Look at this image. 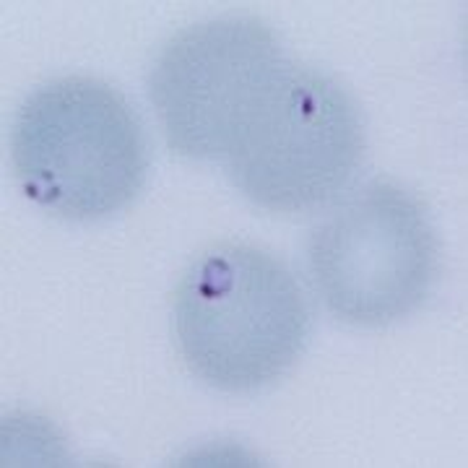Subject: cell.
Segmentation results:
<instances>
[{
  "label": "cell",
  "mask_w": 468,
  "mask_h": 468,
  "mask_svg": "<svg viewBox=\"0 0 468 468\" xmlns=\"http://www.w3.org/2000/svg\"><path fill=\"white\" fill-rule=\"evenodd\" d=\"M21 190L66 218H104L133 201L146 180V141L125 97L89 76L34 89L11 128Z\"/></svg>",
  "instance_id": "cell-2"
},
{
  "label": "cell",
  "mask_w": 468,
  "mask_h": 468,
  "mask_svg": "<svg viewBox=\"0 0 468 468\" xmlns=\"http://www.w3.org/2000/svg\"><path fill=\"white\" fill-rule=\"evenodd\" d=\"M172 307L185 367L221 393H252L279 380L300 359L313 323L297 276L248 242L203 250Z\"/></svg>",
  "instance_id": "cell-1"
},
{
  "label": "cell",
  "mask_w": 468,
  "mask_h": 468,
  "mask_svg": "<svg viewBox=\"0 0 468 468\" xmlns=\"http://www.w3.org/2000/svg\"><path fill=\"white\" fill-rule=\"evenodd\" d=\"M286 66L279 39L255 18L185 27L149 76V100L169 149L187 159H227Z\"/></svg>",
  "instance_id": "cell-5"
},
{
  "label": "cell",
  "mask_w": 468,
  "mask_h": 468,
  "mask_svg": "<svg viewBox=\"0 0 468 468\" xmlns=\"http://www.w3.org/2000/svg\"><path fill=\"white\" fill-rule=\"evenodd\" d=\"M307 263L335 318L383 328L430 297L440 242L424 206L409 190L378 180L313 229Z\"/></svg>",
  "instance_id": "cell-4"
},
{
  "label": "cell",
  "mask_w": 468,
  "mask_h": 468,
  "mask_svg": "<svg viewBox=\"0 0 468 468\" xmlns=\"http://www.w3.org/2000/svg\"><path fill=\"white\" fill-rule=\"evenodd\" d=\"M365 159V125L334 79L289 66L224 159L237 187L276 214L313 211L351 183Z\"/></svg>",
  "instance_id": "cell-3"
}]
</instances>
